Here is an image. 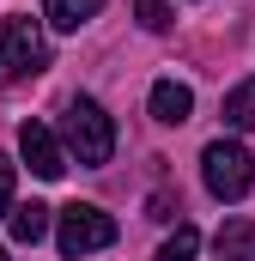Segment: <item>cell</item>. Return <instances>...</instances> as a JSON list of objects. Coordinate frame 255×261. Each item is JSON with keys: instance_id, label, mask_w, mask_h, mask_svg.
I'll use <instances>...</instances> for the list:
<instances>
[{"instance_id": "cell-7", "label": "cell", "mask_w": 255, "mask_h": 261, "mask_svg": "<svg viewBox=\"0 0 255 261\" xmlns=\"http://www.w3.org/2000/svg\"><path fill=\"white\" fill-rule=\"evenodd\" d=\"M97 12H104V0H43L49 31H79V24H91Z\"/></svg>"}, {"instance_id": "cell-12", "label": "cell", "mask_w": 255, "mask_h": 261, "mask_svg": "<svg viewBox=\"0 0 255 261\" xmlns=\"http://www.w3.org/2000/svg\"><path fill=\"white\" fill-rule=\"evenodd\" d=\"M134 18L146 31H170V0H134Z\"/></svg>"}, {"instance_id": "cell-9", "label": "cell", "mask_w": 255, "mask_h": 261, "mask_svg": "<svg viewBox=\"0 0 255 261\" xmlns=\"http://www.w3.org/2000/svg\"><path fill=\"white\" fill-rule=\"evenodd\" d=\"M6 225H12V243H43V237H49V206H43V200L12 206V213H6Z\"/></svg>"}, {"instance_id": "cell-3", "label": "cell", "mask_w": 255, "mask_h": 261, "mask_svg": "<svg viewBox=\"0 0 255 261\" xmlns=\"http://www.w3.org/2000/svg\"><path fill=\"white\" fill-rule=\"evenodd\" d=\"M200 182L213 200H243L255 189V158L237 146V140H213L200 152Z\"/></svg>"}, {"instance_id": "cell-1", "label": "cell", "mask_w": 255, "mask_h": 261, "mask_svg": "<svg viewBox=\"0 0 255 261\" xmlns=\"http://www.w3.org/2000/svg\"><path fill=\"white\" fill-rule=\"evenodd\" d=\"M61 152L79 158V164H110V152H116V122L104 116L97 97H73V103H67V116H61Z\"/></svg>"}, {"instance_id": "cell-14", "label": "cell", "mask_w": 255, "mask_h": 261, "mask_svg": "<svg viewBox=\"0 0 255 261\" xmlns=\"http://www.w3.org/2000/svg\"><path fill=\"white\" fill-rule=\"evenodd\" d=\"M0 261H6V249H0Z\"/></svg>"}, {"instance_id": "cell-13", "label": "cell", "mask_w": 255, "mask_h": 261, "mask_svg": "<svg viewBox=\"0 0 255 261\" xmlns=\"http://www.w3.org/2000/svg\"><path fill=\"white\" fill-rule=\"evenodd\" d=\"M12 176H18V170H12V158H0V219L12 213Z\"/></svg>"}, {"instance_id": "cell-2", "label": "cell", "mask_w": 255, "mask_h": 261, "mask_svg": "<svg viewBox=\"0 0 255 261\" xmlns=\"http://www.w3.org/2000/svg\"><path fill=\"white\" fill-rule=\"evenodd\" d=\"M49 67V37L37 18H6L0 24V85H18V79H37Z\"/></svg>"}, {"instance_id": "cell-11", "label": "cell", "mask_w": 255, "mask_h": 261, "mask_svg": "<svg viewBox=\"0 0 255 261\" xmlns=\"http://www.w3.org/2000/svg\"><path fill=\"white\" fill-rule=\"evenodd\" d=\"M194 249H200V237H194V225H176V237L158 249L152 261H194Z\"/></svg>"}, {"instance_id": "cell-5", "label": "cell", "mask_w": 255, "mask_h": 261, "mask_svg": "<svg viewBox=\"0 0 255 261\" xmlns=\"http://www.w3.org/2000/svg\"><path fill=\"white\" fill-rule=\"evenodd\" d=\"M18 152H24V164H31V176H43V182H55L67 170V152H61V140L43 128V122H24L18 128Z\"/></svg>"}, {"instance_id": "cell-6", "label": "cell", "mask_w": 255, "mask_h": 261, "mask_svg": "<svg viewBox=\"0 0 255 261\" xmlns=\"http://www.w3.org/2000/svg\"><path fill=\"white\" fill-rule=\"evenodd\" d=\"M194 116V91L183 79H158L152 85V122H164V128H183Z\"/></svg>"}, {"instance_id": "cell-8", "label": "cell", "mask_w": 255, "mask_h": 261, "mask_svg": "<svg viewBox=\"0 0 255 261\" xmlns=\"http://www.w3.org/2000/svg\"><path fill=\"white\" fill-rule=\"evenodd\" d=\"M219 261H255V219H231L219 225Z\"/></svg>"}, {"instance_id": "cell-10", "label": "cell", "mask_w": 255, "mask_h": 261, "mask_svg": "<svg viewBox=\"0 0 255 261\" xmlns=\"http://www.w3.org/2000/svg\"><path fill=\"white\" fill-rule=\"evenodd\" d=\"M225 128H237V134L255 128V79H243V85L225 91Z\"/></svg>"}, {"instance_id": "cell-4", "label": "cell", "mask_w": 255, "mask_h": 261, "mask_svg": "<svg viewBox=\"0 0 255 261\" xmlns=\"http://www.w3.org/2000/svg\"><path fill=\"white\" fill-rule=\"evenodd\" d=\"M55 243H61L67 261L97 255V249H110V243H116V219H110L104 206H67L61 225H55Z\"/></svg>"}]
</instances>
